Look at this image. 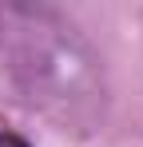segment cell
<instances>
[{
    "mask_svg": "<svg viewBox=\"0 0 143 147\" xmlns=\"http://www.w3.org/2000/svg\"><path fill=\"white\" fill-rule=\"evenodd\" d=\"M0 147H28V143L16 139V135H4V131H0Z\"/></svg>",
    "mask_w": 143,
    "mask_h": 147,
    "instance_id": "1",
    "label": "cell"
}]
</instances>
